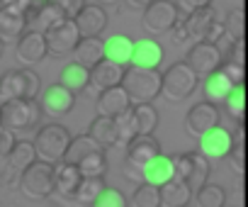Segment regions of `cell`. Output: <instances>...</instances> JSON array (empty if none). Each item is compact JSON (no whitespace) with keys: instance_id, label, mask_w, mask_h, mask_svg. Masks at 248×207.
Listing matches in <instances>:
<instances>
[{"instance_id":"cell-4","label":"cell","mask_w":248,"mask_h":207,"mask_svg":"<svg viewBox=\"0 0 248 207\" xmlns=\"http://www.w3.org/2000/svg\"><path fill=\"white\" fill-rule=\"evenodd\" d=\"M20 192L27 197V200H34V202H42L46 200L49 195H54V163H46V161H34L20 178Z\"/></svg>"},{"instance_id":"cell-46","label":"cell","mask_w":248,"mask_h":207,"mask_svg":"<svg viewBox=\"0 0 248 207\" xmlns=\"http://www.w3.org/2000/svg\"><path fill=\"white\" fill-rule=\"evenodd\" d=\"M178 8H183V10L190 15V13H197V10L212 8V0H178Z\"/></svg>"},{"instance_id":"cell-43","label":"cell","mask_w":248,"mask_h":207,"mask_svg":"<svg viewBox=\"0 0 248 207\" xmlns=\"http://www.w3.org/2000/svg\"><path fill=\"white\" fill-rule=\"evenodd\" d=\"M49 3H54L66 15V20H76L78 13L85 8V0H49Z\"/></svg>"},{"instance_id":"cell-11","label":"cell","mask_w":248,"mask_h":207,"mask_svg":"<svg viewBox=\"0 0 248 207\" xmlns=\"http://www.w3.org/2000/svg\"><path fill=\"white\" fill-rule=\"evenodd\" d=\"M224 56L221 49L217 44H207V42H197L190 51H187V66L197 73V76H209L214 71H219Z\"/></svg>"},{"instance_id":"cell-19","label":"cell","mask_w":248,"mask_h":207,"mask_svg":"<svg viewBox=\"0 0 248 207\" xmlns=\"http://www.w3.org/2000/svg\"><path fill=\"white\" fill-rule=\"evenodd\" d=\"M163 61V47L156 39H141L134 44L132 51V66L134 68H146V71H158Z\"/></svg>"},{"instance_id":"cell-39","label":"cell","mask_w":248,"mask_h":207,"mask_svg":"<svg viewBox=\"0 0 248 207\" xmlns=\"http://www.w3.org/2000/svg\"><path fill=\"white\" fill-rule=\"evenodd\" d=\"M132 205L134 207H161V188L141 183L132 195Z\"/></svg>"},{"instance_id":"cell-7","label":"cell","mask_w":248,"mask_h":207,"mask_svg":"<svg viewBox=\"0 0 248 207\" xmlns=\"http://www.w3.org/2000/svg\"><path fill=\"white\" fill-rule=\"evenodd\" d=\"M197 80H200V76L187 66V61H178V64H173L163 73V88H161V93L166 95V100L180 102V100L190 97L197 90Z\"/></svg>"},{"instance_id":"cell-44","label":"cell","mask_w":248,"mask_h":207,"mask_svg":"<svg viewBox=\"0 0 248 207\" xmlns=\"http://www.w3.org/2000/svg\"><path fill=\"white\" fill-rule=\"evenodd\" d=\"M190 173H192V151H190V154H180V156L175 159V178L187 183Z\"/></svg>"},{"instance_id":"cell-36","label":"cell","mask_w":248,"mask_h":207,"mask_svg":"<svg viewBox=\"0 0 248 207\" xmlns=\"http://www.w3.org/2000/svg\"><path fill=\"white\" fill-rule=\"evenodd\" d=\"M224 108L231 117L236 120H243L246 110H248V90L246 85H233V90L229 93V97L224 100Z\"/></svg>"},{"instance_id":"cell-14","label":"cell","mask_w":248,"mask_h":207,"mask_svg":"<svg viewBox=\"0 0 248 207\" xmlns=\"http://www.w3.org/2000/svg\"><path fill=\"white\" fill-rule=\"evenodd\" d=\"M73 102H76V95L71 90H66L61 83H54L44 90L42 95V110L51 117H59V115H68L73 110Z\"/></svg>"},{"instance_id":"cell-10","label":"cell","mask_w":248,"mask_h":207,"mask_svg":"<svg viewBox=\"0 0 248 207\" xmlns=\"http://www.w3.org/2000/svg\"><path fill=\"white\" fill-rule=\"evenodd\" d=\"M214 127H219V110L212 102H197L192 105L185 115V132L195 134V137H204L207 132H212Z\"/></svg>"},{"instance_id":"cell-26","label":"cell","mask_w":248,"mask_h":207,"mask_svg":"<svg viewBox=\"0 0 248 207\" xmlns=\"http://www.w3.org/2000/svg\"><path fill=\"white\" fill-rule=\"evenodd\" d=\"M192 190L185 180H170L161 188V207H187V202L192 200Z\"/></svg>"},{"instance_id":"cell-34","label":"cell","mask_w":248,"mask_h":207,"mask_svg":"<svg viewBox=\"0 0 248 207\" xmlns=\"http://www.w3.org/2000/svg\"><path fill=\"white\" fill-rule=\"evenodd\" d=\"M207 183H209V161H207L202 154L192 151V173H190V178H187V185H190L192 195L200 192Z\"/></svg>"},{"instance_id":"cell-41","label":"cell","mask_w":248,"mask_h":207,"mask_svg":"<svg viewBox=\"0 0 248 207\" xmlns=\"http://www.w3.org/2000/svg\"><path fill=\"white\" fill-rule=\"evenodd\" d=\"M219 71L233 83V85H246V64L233 61V59H224Z\"/></svg>"},{"instance_id":"cell-29","label":"cell","mask_w":248,"mask_h":207,"mask_svg":"<svg viewBox=\"0 0 248 207\" xmlns=\"http://www.w3.org/2000/svg\"><path fill=\"white\" fill-rule=\"evenodd\" d=\"M59 83H61L66 90H71V93L76 95V93H80V90L88 88V83H90V71L73 61V64H68V66L61 71Z\"/></svg>"},{"instance_id":"cell-8","label":"cell","mask_w":248,"mask_h":207,"mask_svg":"<svg viewBox=\"0 0 248 207\" xmlns=\"http://www.w3.org/2000/svg\"><path fill=\"white\" fill-rule=\"evenodd\" d=\"M178 22H180V8L173 0H154L144 10V27L151 34L173 32Z\"/></svg>"},{"instance_id":"cell-35","label":"cell","mask_w":248,"mask_h":207,"mask_svg":"<svg viewBox=\"0 0 248 207\" xmlns=\"http://www.w3.org/2000/svg\"><path fill=\"white\" fill-rule=\"evenodd\" d=\"M214 20H219V17H217V13H214L212 8H204V10L190 13V15H187V20H185V25H187V32H190L192 37L202 39V37H204V32L209 30V25H212Z\"/></svg>"},{"instance_id":"cell-12","label":"cell","mask_w":248,"mask_h":207,"mask_svg":"<svg viewBox=\"0 0 248 207\" xmlns=\"http://www.w3.org/2000/svg\"><path fill=\"white\" fill-rule=\"evenodd\" d=\"M37 161L34 142H17L5 159V183H20L22 173Z\"/></svg>"},{"instance_id":"cell-51","label":"cell","mask_w":248,"mask_h":207,"mask_svg":"<svg viewBox=\"0 0 248 207\" xmlns=\"http://www.w3.org/2000/svg\"><path fill=\"white\" fill-rule=\"evenodd\" d=\"M100 3H105V5H112V3H117V0H100Z\"/></svg>"},{"instance_id":"cell-5","label":"cell","mask_w":248,"mask_h":207,"mask_svg":"<svg viewBox=\"0 0 248 207\" xmlns=\"http://www.w3.org/2000/svg\"><path fill=\"white\" fill-rule=\"evenodd\" d=\"M42 117L39 100H10L0 105V125L10 132H25Z\"/></svg>"},{"instance_id":"cell-49","label":"cell","mask_w":248,"mask_h":207,"mask_svg":"<svg viewBox=\"0 0 248 207\" xmlns=\"http://www.w3.org/2000/svg\"><path fill=\"white\" fill-rule=\"evenodd\" d=\"M13 3H15V0H0V10L8 8V5H13Z\"/></svg>"},{"instance_id":"cell-21","label":"cell","mask_w":248,"mask_h":207,"mask_svg":"<svg viewBox=\"0 0 248 207\" xmlns=\"http://www.w3.org/2000/svg\"><path fill=\"white\" fill-rule=\"evenodd\" d=\"M83 183V173L78 166H71V163H56L54 166V192L59 195H66V197H73L78 185Z\"/></svg>"},{"instance_id":"cell-28","label":"cell","mask_w":248,"mask_h":207,"mask_svg":"<svg viewBox=\"0 0 248 207\" xmlns=\"http://www.w3.org/2000/svg\"><path fill=\"white\" fill-rule=\"evenodd\" d=\"M231 90H233V83H231L221 71L209 73L207 80H204V95H207V102H212V105H217V102H224Z\"/></svg>"},{"instance_id":"cell-2","label":"cell","mask_w":248,"mask_h":207,"mask_svg":"<svg viewBox=\"0 0 248 207\" xmlns=\"http://www.w3.org/2000/svg\"><path fill=\"white\" fill-rule=\"evenodd\" d=\"M71 142H73V137H71V132H68L63 125H56V122L44 125V127L37 132V137H34L37 159L56 166V163L63 161V156H66Z\"/></svg>"},{"instance_id":"cell-47","label":"cell","mask_w":248,"mask_h":207,"mask_svg":"<svg viewBox=\"0 0 248 207\" xmlns=\"http://www.w3.org/2000/svg\"><path fill=\"white\" fill-rule=\"evenodd\" d=\"M49 0H15V5L17 8H22L25 13H30V10H37V8H42V5H46Z\"/></svg>"},{"instance_id":"cell-17","label":"cell","mask_w":248,"mask_h":207,"mask_svg":"<svg viewBox=\"0 0 248 207\" xmlns=\"http://www.w3.org/2000/svg\"><path fill=\"white\" fill-rule=\"evenodd\" d=\"M46 54H49V49H46V37H44L42 32L27 30V32L20 37V42H17V59H20V64H25V66L39 64Z\"/></svg>"},{"instance_id":"cell-30","label":"cell","mask_w":248,"mask_h":207,"mask_svg":"<svg viewBox=\"0 0 248 207\" xmlns=\"http://www.w3.org/2000/svg\"><path fill=\"white\" fill-rule=\"evenodd\" d=\"M88 134L102 146V149H109L117 144V125L112 117H95L90 122V129Z\"/></svg>"},{"instance_id":"cell-23","label":"cell","mask_w":248,"mask_h":207,"mask_svg":"<svg viewBox=\"0 0 248 207\" xmlns=\"http://www.w3.org/2000/svg\"><path fill=\"white\" fill-rule=\"evenodd\" d=\"M170 180H175V159H168L161 154L144 168V183H149L154 188H163Z\"/></svg>"},{"instance_id":"cell-16","label":"cell","mask_w":248,"mask_h":207,"mask_svg":"<svg viewBox=\"0 0 248 207\" xmlns=\"http://www.w3.org/2000/svg\"><path fill=\"white\" fill-rule=\"evenodd\" d=\"M27 32V13L22 8H17L15 3L0 10V37L3 42H20V37Z\"/></svg>"},{"instance_id":"cell-22","label":"cell","mask_w":248,"mask_h":207,"mask_svg":"<svg viewBox=\"0 0 248 207\" xmlns=\"http://www.w3.org/2000/svg\"><path fill=\"white\" fill-rule=\"evenodd\" d=\"M76 64H80L83 68L93 71L100 61H105V39L90 37V39H80L76 51H73Z\"/></svg>"},{"instance_id":"cell-31","label":"cell","mask_w":248,"mask_h":207,"mask_svg":"<svg viewBox=\"0 0 248 207\" xmlns=\"http://www.w3.org/2000/svg\"><path fill=\"white\" fill-rule=\"evenodd\" d=\"M114 125H117V144L129 146L139 137V125H137V117H134V108H129L127 112H122L114 120Z\"/></svg>"},{"instance_id":"cell-48","label":"cell","mask_w":248,"mask_h":207,"mask_svg":"<svg viewBox=\"0 0 248 207\" xmlns=\"http://www.w3.org/2000/svg\"><path fill=\"white\" fill-rule=\"evenodd\" d=\"M154 0H127V8L129 10H146Z\"/></svg>"},{"instance_id":"cell-38","label":"cell","mask_w":248,"mask_h":207,"mask_svg":"<svg viewBox=\"0 0 248 207\" xmlns=\"http://www.w3.org/2000/svg\"><path fill=\"white\" fill-rule=\"evenodd\" d=\"M83 178H102L105 171H107V159H105V151H95L90 156H85L80 163H78Z\"/></svg>"},{"instance_id":"cell-45","label":"cell","mask_w":248,"mask_h":207,"mask_svg":"<svg viewBox=\"0 0 248 207\" xmlns=\"http://www.w3.org/2000/svg\"><path fill=\"white\" fill-rule=\"evenodd\" d=\"M15 132L5 129L3 125H0V159H8V154L15 149Z\"/></svg>"},{"instance_id":"cell-9","label":"cell","mask_w":248,"mask_h":207,"mask_svg":"<svg viewBox=\"0 0 248 207\" xmlns=\"http://www.w3.org/2000/svg\"><path fill=\"white\" fill-rule=\"evenodd\" d=\"M44 37H46V49H49V54H54V56L73 54L76 47H78V42L83 39L80 32H78V25H76L73 20H66V22L56 25V27L49 30Z\"/></svg>"},{"instance_id":"cell-25","label":"cell","mask_w":248,"mask_h":207,"mask_svg":"<svg viewBox=\"0 0 248 207\" xmlns=\"http://www.w3.org/2000/svg\"><path fill=\"white\" fill-rule=\"evenodd\" d=\"M124 73H127V68H122V66H117V64H112V61L105 59V61H100V64L90 71V80H93L100 90H109V88L122 85Z\"/></svg>"},{"instance_id":"cell-37","label":"cell","mask_w":248,"mask_h":207,"mask_svg":"<svg viewBox=\"0 0 248 207\" xmlns=\"http://www.w3.org/2000/svg\"><path fill=\"white\" fill-rule=\"evenodd\" d=\"M195 200L200 207H224L226 205V190L221 185L207 183L200 192H195Z\"/></svg>"},{"instance_id":"cell-20","label":"cell","mask_w":248,"mask_h":207,"mask_svg":"<svg viewBox=\"0 0 248 207\" xmlns=\"http://www.w3.org/2000/svg\"><path fill=\"white\" fill-rule=\"evenodd\" d=\"M61 22H66V15H63L54 3H46V5H42V8L27 13V30H32V32L46 34L49 30H54V27L61 25Z\"/></svg>"},{"instance_id":"cell-3","label":"cell","mask_w":248,"mask_h":207,"mask_svg":"<svg viewBox=\"0 0 248 207\" xmlns=\"http://www.w3.org/2000/svg\"><path fill=\"white\" fill-rule=\"evenodd\" d=\"M39 90H42V78L34 71L30 68L8 71L0 76V105L10 100H37Z\"/></svg>"},{"instance_id":"cell-50","label":"cell","mask_w":248,"mask_h":207,"mask_svg":"<svg viewBox=\"0 0 248 207\" xmlns=\"http://www.w3.org/2000/svg\"><path fill=\"white\" fill-rule=\"evenodd\" d=\"M3 47H5V42H3V37H0V56H3Z\"/></svg>"},{"instance_id":"cell-6","label":"cell","mask_w":248,"mask_h":207,"mask_svg":"<svg viewBox=\"0 0 248 207\" xmlns=\"http://www.w3.org/2000/svg\"><path fill=\"white\" fill-rule=\"evenodd\" d=\"M161 156V144L154 137H137L127 146V161H124V173L129 180L144 183V168Z\"/></svg>"},{"instance_id":"cell-15","label":"cell","mask_w":248,"mask_h":207,"mask_svg":"<svg viewBox=\"0 0 248 207\" xmlns=\"http://www.w3.org/2000/svg\"><path fill=\"white\" fill-rule=\"evenodd\" d=\"M129 108H132V100H129L127 93H124L122 85L102 90L100 97H97V105H95L97 117H112V120H117L122 112H127Z\"/></svg>"},{"instance_id":"cell-18","label":"cell","mask_w":248,"mask_h":207,"mask_svg":"<svg viewBox=\"0 0 248 207\" xmlns=\"http://www.w3.org/2000/svg\"><path fill=\"white\" fill-rule=\"evenodd\" d=\"M73 22L78 25V32L83 39L100 37V32L107 27V13L102 5H85Z\"/></svg>"},{"instance_id":"cell-32","label":"cell","mask_w":248,"mask_h":207,"mask_svg":"<svg viewBox=\"0 0 248 207\" xmlns=\"http://www.w3.org/2000/svg\"><path fill=\"white\" fill-rule=\"evenodd\" d=\"M105 188H107V185H105L102 178H83V183L78 185V190H76V195H73V200H76L78 205H83V207H93L95 200L102 195Z\"/></svg>"},{"instance_id":"cell-40","label":"cell","mask_w":248,"mask_h":207,"mask_svg":"<svg viewBox=\"0 0 248 207\" xmlns=\"http://www.w3.org/2000/svg\"><path fill=\"white\" fill-rule=\"evenodd\" d=\"M226 25V37L236 39V42H243L246 37V20H243V10H233L229 13V17L224 20Z\"/></svg>"},{"instance_id":"cell-13","label":"cell","mask_w":248,"mask_h":207,"mask_svg":"<svg viewBox=\"0 0 248 207\" xmlns=\"http://www.w3.org/2000/svg\"><path fill=\"white\" fill-rule=\"evenodd\" d=\"M231 149H233V137L224 127H214L212 132L200 137V154L207 161H219V159L229 156Z\"/></svg>"},{"instance_id":"cell-24","label":"cell","mask_w":248,"mask_h":207,"mask_svg":"<svg viewBox=\"0 0 248 207\" xmlns=\"http://www.w3.org/2000/svg\"><path fill=\"white\" fill-rule=\"evenodd\" d=\"M132 51H134V42L124 34H114V37L105 39V59L122 68L132 66Z\"/></svg>"},{"instance_id":"cell-1","label":"cell","mask_w":248,"mask_h":207,"mask_svg":"<svg viewBox=\"0 0 248 207\" xmlns=\"http://www.w3.org/2000/svg\"><path fill=\"white\" fill-rule=\"evenodd\" d=\"M122 88H124V93L129 95L132 105H146V102H154V97L161 95V88H163V73L129 66L127 73H124Z\"/></svg>"},{"instance_id":"cell-27","label":"cell","mask_w":248,"mask_h":207,"mask_svg":"<svg viewBox=\"0 0 248 207\" xmlns=\"http://www.w3.org/2000/svg\"><path fill=\"white\" fill-rule=\"evenodd\" d=\"M95 151H105V149H102L90 134L73 137V142H71V146H68V151H66V156H63V163L78 166L85 156H90V154H95Z\"/></svg>"},{"instance_id":"cell-33","label":"cell","mask_w":248,"mask_h":207,"mask_svg":"<svg viewBox=\"0 0 248 207\" xmlns=\"http://www.w3.org/2000/svg\"><path fill=\"white\" fill-rule=\"evenodd\" d=\"M134 117H137V125H139V137H151L154 129L158 127V110L154 108V102L134 105Z\"/></svg>"},{"instance_id":"cell-42","label":"cell","mask_w":248,"mask_h":207,"mask_svg":"<svg viewBox=\"0 0 248 207\" xmlns=\"http://www.w3.org/2000/svg\"><path fill=\"white\" fill-rule=\"evenodd\" d=\"M93 207H129V202H127V197H124L117 188H105Z\"/></svg>"}]
</instances>
